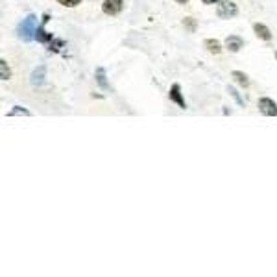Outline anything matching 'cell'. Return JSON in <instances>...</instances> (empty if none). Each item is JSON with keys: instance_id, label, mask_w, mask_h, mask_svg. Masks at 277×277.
<instances>
[{"instance_id": "cell-7", "label": "cell", "mask_w": 277, "mask_h": 277, "mask_svg": "<svg viewBox=\"0 0 277 277\" xmlns=\"http://www.w3.org/2000/svg\"><path fill=\"white\" fill-rule=\"evenodd\" d=\"M45 78H46V67H45V65H39V67L34 69V72H32L30 83H32V85H41V83L45 82Z\"/></svg>"}, {"instance_id": "cell-1", "label": "cell", "mask_w": 277, "mask_h": 277, "mask_svg": "<svg viewBox=\"0 0 277 277\" xmlns=\"http://www.w3.org/2000/svg\"><path fill=\"white\" fill-rule=\"evenodd\" d=\"M37 15H28L26 19L21 22V26H19V35H21L22 41L30 43L32 39L35 37V32H37Z\"/></svg>"}, {"instance_id": "cell-9", "label": "cell", "mask_w": 277, "mask_h": 277, "mask_svg": "<svg viewBox=\"0 0 277 277\" xmlns=\"http://www.w3.org/2000/svg\"><path fill=\"white\" fill-rule=\"evenodd\" d=\"M253 32H255L257 37H259V39H263V41H270L272 39L270 28L261 24V22H255V24H253Z\"/></svg>"}, {"instance_id": "cell-20", "label": "cell", "mask_w": 277, "mask_h": 277, "mask_svg": "<svg viewBox=\"0 0 277 277\" xmlns=\"http://www.w3.org/2000/svg\"><path fill=\"white\" fill-rule=\"evenodd\" d=\"M176 2H178V4H187L188 0H176Z\"/></svg>"}, {"instance_id": "cell-4", "label": "cell", "mask_w": 277, "mask_h": 277, "mask_svg": "<svg viewBox=\"0 0 277 277\" xmlns=\"http://www.w3.org/2000/svg\"><path fill=\"white\" fill-rule=\"evenodd\" d=\"M122 7H124V0H104L102 11L105 15H109V17H115V15L122 11Z\"/></svg>"}, {"instance_id": "cell-8", "label": "cell", "mask_w": 277, "mask_h": 277, "mask_svg": "<svg viewBox=\"0 0 277 277\" xmlns=\"http://www.w3.org/2000/svg\"><path fill=\"white\" fill-rule=\"evenodd\" d=\"M226 46H228L229 52H238V50L242 48L244 46V41H242V37H238V35H229L228 39H226Z\"/></svg>"}, {"instance_id": "cell-17", "label": "cell", "mask_w": 277, "mask_h": 277, "mask_svg": "<svg viewBox=\"0 0 277 277\" xmlns=\"http://www.w3.org/2000/svg\"><path fill=\"white\" fill-rule=\"evenodd\" d=\"M65 43L61 41V39H54V41L50 43V50H54V52H57V50L61 48Z\"/></svg>"}, {"instance_id": "cell-10", "label": "cell", "mask_w": 277, "mask_h": 277, "mask_svg": "<svg viewBox=\"0 0 277 277\" xmlns=\"http://www.w3.org/2000/svg\"><path fill=\"white\" fill-rule=\"evenodd\" d=\"M231 78H233L240 87H248L249 85V78L246 76L244 72H240V70H233V72H231Z\"/></svg>"}, {"instance_id": "cell-16", "label": "cell", "mask_w": 277, "mask_h": 277, "mask_svg": "<svg viewBox=\"0 0 277 277\" xmlns=\"http://www.w3.org/2000/svg\"><path fill=\"white\" fill-rule=\"evenodd\" d=\"M57 2L65 7H76L78 4H82V0H57Z\"/></svg>"}, {"instance_id": "cell-15", "label": "cell", "mask_w": 277, "mask_h": 277, "mask_svg": "<svg viewBox=\"0 0 277 277\" xmlns=\"http://www.w3.org/2000/svg\"><path fill=\"white\" fill-rule=\"evenodd\" d=\"M228 92H229V94H231L233 98H235L236 104L240 105V107H244V105H246V102H244V98L240 96V94H238V91H236L235 87H228Z\"/></svg>"}, {"instance_id": "cell-13", "label": "cell", "mask_w": 277, "mask_h": 277, "mask_svg": "<svg viewBox=\"0 0 277 277\" xmlns=\"http://www.w3.org/2000/svg\"><path fill=\"white\" fill-rule=\"evenodd\" d=\"M0 78L2 80H9L11 78V70L7 67V63L4 59H0Z\"/></svg>"}, {"instance_id": "cell-19", "label": "cell", "mask_w": 277, "mask_h": 277, "mask_svg": "<svg viewBox=\"0 0 277 277\" xmlns=\"http://www.w3.org/2000/svg\"><path fill=\"white\" fill-rule=\"evenodd\" d=\"M203 4H207V6H211V4H220L222 0H201Z\"/></svg>"}, {"instance_id": "cell-6", "label": "cell", "mask_w": 277, "mask_h": 277, "mask_svg": "<svg viewBox=\"0 0 277 277\" xmlns=\"http://www.w3.org/2000/svg\"><path fill=\"white\" fill-rule=\"evenodd\" d=\"M48 22V15H45L43 17V24L39 28H37V32H35V39L39 43H52L54 41V37H52V34H46L45 32V24Z\"/></svg>"}, {"instance_id": "cell-3", "label": "cell", "mask_w": 277, "mask_h": 277, "mask_svg": "<svg viewBox=\"0 0 277 277\" xmlns=\"http://www.w3.org/2000/svg\"><path fill=\"white\" fill-rule=\"evenodd\" d=\"M259 111L266 115V117H277V104L272 100V98L264 96V98H259Z\"/></svg>"}, {"instance_id": "cell-18", "label": "cell", "mask_w": 277, "mask_h": 277, "mask_svg": "<svg viewBox=\"0 0 277 277\" xmlns=\"http://www.w3.org/2000/svg\"><path fill=\"white\" fill-rule=\"evenodd\" d=\"M183 26H187L188 30H190V32H194V30H196V22H194L192 19H190V17H187V19L183 21Z\"/></svg>"}, {"instance_id": "cell-2", "label": "cell", "mask_w": 277, "mask_h": 277, "mask_svg": "<svg viewBox=\"0 0 277 277\" xmlns=\"http://www.w3.org/2000/svg\"><path fill=\"white\" fill-rule=\"evenodd\" d=\"M216 15L220 19H233V17L238 15V7L231 0H222L220 4H218V7H216Z\"/></svg>"}, {"instance_id": "cell-21", "label": "cell", "mask_w": 277, "mask_h": 277, "mask_svg": "<svg viewBox=\"0 0 277 277\" xmlns=\"http://www.w3.org/2000/svg\"><path fill=\"white\" fill-rule=\"evenodd\" d=\"M276 59H277V52H276Z\"/></svg>"}, {"instance_id": "cell-5", "label": "cell", "mask_w": 277, "mask_h": 277, "mask_svg": "<svg viewBox=\"0 0 277 277\" xmlns=\"http://www.w3.org/2000/svg\"><path fill=\"white\" fill-rule=\"evenodd\" d=\"M168 98L172 100L174 104H178L181 109H187V102H185V98L181 94V87L180 83H174L172 87H170V92H168Z\"/></svg>"}, {"instance_id": "cell-14", "label": "cell", "mask_w": 277, "mask_h": 277, "mask_svg": "<svg viewBox=\"0 0 277 277\" xmlns=\"http://www.w3.org/2000/svg\"><path fill=\"white\" fill-rule=\"evenodd\" d=\"M17 115H24V117H30L32 113L28 109H24V107H21V105H15L13 109L7 113V117H17Z\"/></svg>"}, {"instance_id": "cell-12", "label": "cell", "mask_w": 277, "mask_h": 277, "mask_svg": "<svg viewBox=\"0 0 277 277\" xmlns=\"http://www.w3.org/2000/svg\"><path fill=\"white\" fill-rule=\"evenodd\" d=\"M96 82L102 89H109V83H107V76H105V69L104 67H98L96 69Z\"/></svg>"}, {"instance_id": "cell-11", "label": "cell", "mask_w": 277, "mask_h": 277, "mask_svg": "<svg viewBox=\"0 0 277 277\" xmlns=\"http://www.w3.org/2000/svg\"><path fill=\"white\" fill-rule=\"evenodd\" d=\"M205 48L211 52V54H220L222 52V45H220V41H216V39H205Z\"/></svg>"}]
</instances>
